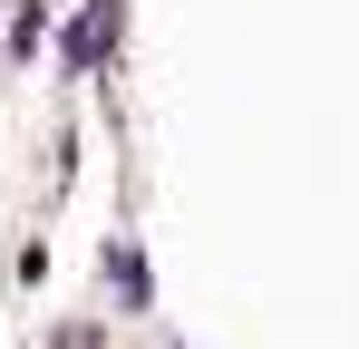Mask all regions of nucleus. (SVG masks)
Instances as JSON below:
<instances>
[{"label": "nucleus", "instance_id": "obj_1", "mask_svg": "<svg viewBox=\"0 0 359 349\" xmlns=\"http://www.w3.org/2000/svg\"><path fill=\"white\" fill-rule=\"evenodd\" d=\"M117 29H126V10H117V0H88V10L68 20V39H59V68H68V78H88L97 58L117 49Z\"/></svg>", "mask_w": 359, "mask_h": 349}, {"label": "nucleus", "instance_id": "obj_2", "mask_svg": "<svg viewBox=\"0 0 359 349\" xmlns=\"http://www.w3.org/2000/svg\"><path fill=\"white\" fill-rule=\"evenodd\" d=\"M107 272H117L126 310H146V252H136V242H107Z\"/></svg>", "mask_w": 359, "mask_h": 349}, {"label": "nucleus", "instance_id": "obj_3", "mask_svg": "<svg viewBox=\"0 0 359 349\" xmlns=\"http://www.w3.org/2000/svg\"><path fill=\"white\" fill-rule=\"evenodd\" d=\"M49 39V0H20V20H10V58H29Z\"/></svg>", "mask_w": 359, "mask_h": 349}]
</instances>
